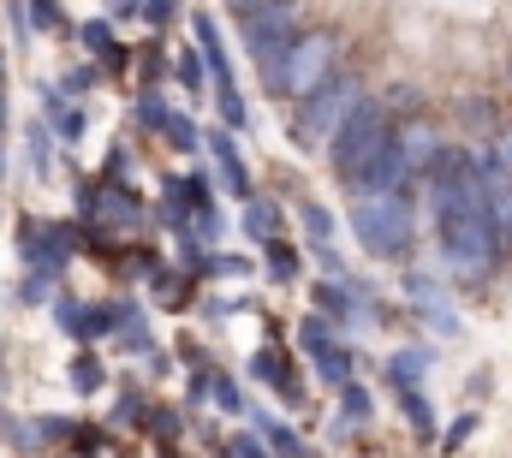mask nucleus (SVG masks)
<instances>
[{"label":"nucleus","instance_id":"obj_20","mask_svg":"<svg viewBox=\"0 0 512 458\" xmlns=\"http://www.w3.org/2000/svg\"><path fill=\"white\" fill-rule=\"evenodd\" d=\"M262 250H268V280H298V250H292V244L274 238V244H262Z\"/></svg>","mask_w":512,"mask_h":458},{"label":"nucleus","instance_id":"obj_16","mask_svg":"<svg viewBox=\"0 0 512 458\" xmlns=\"http://www.w3.org/2000/svg\"><path fill=\"white\" fill-rule=\"evenodd\" d=\"M298 227L310 232V244H316V250H322V244H328V238H334V215H328V209H322V203H298Z\"/></svg>","mask_w":512,"mask_h":458},{"label":"nucleus","instance_id":"obj_40","mask_svg":"<svg viewBox=\"0 0 512 458\" xmlns=\"http://www.w3.org/2000/svg\"><path fill=\"white\" fill-rule=\"evenodd\" d=\"M0 125H6V96H0Z\"/></svg>","mask_w":512,"mask_h":458},{"label":"nucleus","instance_id":"obj_10","mask_svg":"<svg viewBox=\"0 0 512 458\" xmlns=\"http://www.w3.org/2000/svg\"><path fill=\"white\" fill-rule=\"evenodd\" d=\"M399 149H405V161H411V173H429V161L441 155V137L423 125V119H411L405 131H399Z\"/></svg>","mask_w":512,"mask_h":458},{"label":"nucleus","instance_id":"obj_41","mask_svg":"<svg viewBox=\"0 0 512 458\" xmlns=\"http://www.w3.org/2000/svg\"><path fill=\"white\" fill-rule=\"evenodd\" d=\"M0 84H6V60H0Z\"/></svg>","mask_w":512,"mask_h":458},{"label":"nucleus","instance_id":"obj_32","mask_svg":"<svg viewBox=\"0 0 512 458\" xmlns=\"http://www.w3.org/2000/svg\"><path fill=\"white\" fill-rule=\"evenodd\" d=\"M471 429H477V417H471V411H465V417H453V429L441 435V447H447V453H459V447L471 441Z\"/></svg>","mask_w":512,"mask_h":458},{"label":"nucleus","instance_id":"obj_25","mask_svg":"<svg viewBox=\"0 0 512 458\" xmlns=\"http://www.w3.org/2000/svg\"><path fill=\"white\" fill-rule=\"evenodd\" d=\"M316 304H322L328 316H352V310H358V298H352L346 286H316Z\"/></svg>","mask_w":512,"mask_h":458},{"label":"nucleus","instance_id":"obj_9","mask_svg":"<svg viewBox=\"0 0 512 458\" xmlns=\"http://www.w3.org/2000/svg\"><path fill=\"white\" fill-rule=\"evenodd\" d=\"M251 375L262 381V387H274L286 405H298V399H304V387L292 381V363H286V351H256V357H251Z\"/></svg>","mask_w":512,"mask_h":458},{"label":"nucleus","instance_id":"obj_1","mask_svg":"<svg viewBox=\"0 0 512 458\" xmlns=\"http://www.w3.org/2000/svg\"><path fill=\"white\" fill-rule=\"evenodd\" d=\"M429 209H435V244L441 262L459 280H489L501 268V227L489 209V179H483V155L471 149H441L429 161Z\"/></svg>","mask_w":512,"mask_h":458},{"label":"nucleus","instance_id":"obj_30","mask_svg":"<svg viewBox=\"0 0 512 458\" xmlns=\"http://www.w3.org/2000/svg\"><path fill=\"white\" fill-rule=\"evenodd\" d=\"M209 393H215V405H221V411H233V417L245 411V393H239L227 375H209Z\"/></svg>","mask_w":512,"mask_h":458},{"label":"nucleus","instance_id":"obj_26","mask_svg":"<svg viewBox=\"0 0 512 458\" xmlns=\"http://www.w3.org/2000/svg\"><path fill=\"white\" fill-rule=\"evenodd\" d=\"M340 405H346V423H364V417L376 411V405H370V393H364L358 381H346V387H340Z\"/></svg>","mask_w":512,"mask_h":458},{"label":"nucleus","instance_id":"obj_17","mask_svg":"<svg viewBox=\"0 0 512 458\" xmlns=\"http://www.w3.org/2000/svg\"><path fill=\"white\" fill-rule=\"evenodd\" d=\"M423 369H429V351H399V357L387 363V381H393V387H417Z\"/></svg>","mask_w":512,"mask_h":458},{"label":"nucleus","instance_id":"obj_31","mask_svg":"<svg viewBox=\"0 0 512 458\" xmlns=\"http://www.w3.org/2000/svg\"><path fill=\"white\" fill-rule=\"evenodd\" d=\"M221 179H227V191H233V197H245V203L256 197V191H251V173H245V161H239V155H233V161H221Z\"/></svg>","mask_w":512,"mask_h":458},{"label":"nucleus","instance_id":"obj_29","mask_svg":"<svg viewBox=\"0 0 512 458\" xmlns=\"http://www.w3.org/2000/svg\"><path fill=\"white\" fill-rule=\"evenodd\" d=\"M30 167H36V173L54 167V137H48L42 125H30Z\"/></svg>","mask_w":512,"mask_h":458},{"label":"nucleus","instance_id":"obj_11","mask_svg":"<svg viewBox=\"0 0 512 458\" xmlns=\"http://www.w3.org/2000/svg\"><path fill=\"white\" fill-rule=\"evenodd\" d=\"M126 316H131V304H96V310L78 316V334L72 340H102L108 328H126Z\"/></svg>","mask_w":512,"mask_h":458},{"label":"nucleus","instance_id":"obj_35","mask_svg":"<svg viewBox=\"0 0 512 458\" xmlns=\"http://www.w3.org/2000/svg\"><path fill=\"white\" fill-rule=\"evenodd\" d=\"M173 12H179V6H173V0H143V18H149V24H167V18H173Z\"/></svg>","mask_w":512,"mask_h":458},{"label":"nucleus","instance_id":"obj_19","mask_svg":"<svg viewBox=\"0 0 512 458\" xmlns=\"http://www.w3.org/2000/svg\"><path fill=\"white\" fill-rule=\"evenodd\" d=\"M215 102H221V119H227L233 131L245 125V96H239V84H233V78H215Z\"/></svg>","mask_w":512,"mask_h":458},{"label":"nucleus","instance_id":"obj_36","mask_svg":"<svg viewBox=\"0 0 512 458\" xmlns=\"http://www.w3.org/2000/svg\"><path fill=\"white\" fill-rule=\"evenodd\" d=\"M90 84H96V66H78V72L66 78V90H90Z\"/></svg>","mask_w":512,"mask_h":458},{"label":"nucleus","instance_id":"obj_8","mask_svg":"<svg viewBox=\"0 0 512 458\" xmlns=\"http://www.w3.org/2000/svg\"><path fill=\"white\" fill-rule=\"evenodd\" d=\"M405 292H411V304L429 316V328H441V334H459V316L447 310V298H441V286H435L429 274H411V280H405Z\"/></svg>","mask_w":512,"mask_h":458},{"label":"nucleus","instance_id":"obj_3","mask_svg":"<svg viewBox=\"0 0 512 458\" xmlns=\"http://www.w3.org/2000/svg\"><path fill=\"white\" fill-rule=\"evenodd\" d=\"M358 102H364V78H358V72H328L316 90H304V96H298V114H292L298 149H328L334 131L352 119Z\"/></svg>","mask_w":512,"mask_h":458},{"label":"nucleus","instance_id":"obj_37","mask_svg":"<svg viewBox=\"0 0 512 458\" xmlns=\"http://www.w3.org/2000/svg\"><path fill=\"white\" fill-rule=\"evenodd\" d=\"M108 12L114 18H131V12H143V0H108Z\"/></svg>","mask_w":512,"mask_h":458},{"label":"nucleus","instance_id":"obj_4","mask_svg":"<svg viewBox=\"0 0 512 458\" xmlns=\"http://www.w3.org/2000/svg\"><path fill=\"white\" fill-rule=\"evenodd\" d=\"M352 232H358V244L376 256V262H405L411 256V203H405V191H358V203H352Z\"/></svg>","mask_w":512,"mask_h":458},{"label":"nucleus","instance_id":"obj_15","mask_svg":"<svg viewBox=\"0 0 512 458\" xmlns=\"http://www.w3.org/2000/svg\"><path fill=\"white\" fill-rule=\"evenodd\" d=\"M84 48H90V54H102L108 66H126V48L114 42V30H108L102 18H96V24H84Z\"/></svg>","mask_w":512,"mask_h":458},{"label":"nucleus","instance_id":"obj_34","mask_svg":"<svg viewBox=\"0 0 512 458\" xmlns=\"http://www.w3.org/2000/svg\"><path fill=\"white\" fill-rule=\"evenodd\" d=\"M149 423H155V435H167V441L179 435V411H149Z\"/></svg>","mask_w":512,"mask_h":458},{"label":"nucleus","instance_id":"obj_38","mask_svg":"<svg viewBox=\"0 0 512 458\" xmlns=\"http://www.w3.org/2000/svg\"><path fill=\"white\" fill-rule=\"evenodd\" d=\"M495 155H501V167H507V173H512V131H507V137H501V143H495Z\"/></svg>","mask_w":512,"mask_h":458},{"label":"nucleus","instance_id":"obj_27","mask_svg":"<svg viewBox=\"0 0 512 458\" xmlns=\"http://www.w3.org/2000/svg\"><path fill=\"white\" fill-rule=\"evenodd\" d=\"M298 340H304V351H310V357H316V351H322V345H334V322H322V316H310V322H304V328H298Z\"/></svg>","mask_w":512,"mask_h":458},{"label":"nucleus","instance_id":"obj_12","mask_svg":"<svg viewBox=\"0 0 512 458\" xmlns=\"http://www.w3.org/2000/svg\"><path fill=\"white\" fill-rule=\"evenodd\" d=\"M399 393V411L411 417V429H417V441H435V411H429V399L417 393V387H393Z\"/></svg>","mask_w":512,"mask_h":458},{"label":"nucleus","instance_id":"obj_13","mask_svg":"<svg viewBox=\"0 0 512 458\" xmlns=\"http://www.w3.org/2000/svg\"><path fill=\"white\" fill-rule=\"evenodd\" d=\"M316 375H322L328 387H346V381H352V351H346L340 340L322 345V351H316Z\"/></svg>","mask_w":512,"mask_h":458},{"label":"nucleus","instance_id":"obj_18","mask_svg":"<svg viewBox=\"0 0 512 458\" xmlns=\"http://www.w3.org/2000/svg\"><path fill=\"white\" fill-rule=\"evenodd\" d=\"M173 72H179V84H185V96H197V90H203V72H209V60H203V48H185V54L173 60Z\"/></svg>","mask_w":512,"mask_h":458},{"label":"nucleus","instance_id":"obj_14","mask_svg":"<svg viewBox=\"0 0 512 458\" xmlns=\"http://www.w3.org/2000/svg\"><path fill=\"white\" fill-rule=\"evenodd\" d=\"M245 232H251L256 244H274V232H280V209L262 203V197H251V209H245Z\"/></svg>","mask_w":512,"mask_h":458},{"label":"nucleus","instance_id":"obj_33","mask_svg":"<svg viewBox=\"0 0 512 458\" xmlns=\"http://www.w3.org/2000/svg\"><path fill=\"white\" fill-rule=\"evenodd\" d=\"M155 286H161V304H173V310L191 304V286H185V280H155Z\"/></svg>","mask_w":512,"mask_h":458},{"label":"nucleus","instance_id":"obj_39","mask_svg":"<svg viewBox=\"0 0 512 458\" xmlns=\"http://www.w3.org/2000/svg\"><path fill=\"white\" fill-rule=\"evenodd\" d=\"M0 179H6V149H0Z\"/></svg>","mask_w":512,"mask_h":458},{"label":"nucleus","instance_id":"obj_23","mask_svg":"<svg viewBox=\"0 0 512 458\" xmlns=\"http://www.w3.org/2000/svg\"><path fill=\"white\" fill-rule=\"evenodd\" d=\"M24 6V18L36 24V30H66V12L54 6V0H18Z\"/></svg>","mask_w":512,"mask_h":458},{"label":"nucleus","instance_id":"obj_21","mask_svg":"<svg viewBox=\"0 0 512 458\" xmlns=\"http://www.w3.org/2000/svg\"><path fill=\"white\" fill-rule=\"evenodd\" d=\"M256 429H262V441H268V453H304V441L286 429V423H274V417H256Z\"/></svg>","mask_w":512,"mask_h":458},{"label":"nucleus","instance_id":"obj_5","mask_svg":"<svg viewBox=\"0 0 512 458\" xmlns=\"http://www.w3.org/2000/svg\"><path fill=\"white\" fill-rule=\"evenodd\" d=\"M292 36H298V6L292 0H251L245 6V48H251L268 90H280V66H286Z\"/></svg>","mask_w":512,"mask_h":458},{"label":"nucleus","instance_id":"obj_2","mask_svg":"<svg viewBox=\"0 0 512 458\" xmlns=\"http://www.w3.org/2000/svg\"><path fill=\"white\" fill-rule=\"evenodd\" d=\"M393 137H399V131H393V114H387L382 102H370V96H364V102L352 108V119L334 131V143H328L334 173L358 191V185H364V173H370L387 149H393Z\"/></svg>","mask_w":512,"mask_h":458},{"label":"nucleus","instance_id":"obj_6","mask_svg":"<svg viewBox=\"0 0 512 458\" xmlns=\"http://www.w3.org/2000/svg\"><path fill=\"white\" fill-rule=\"evenodd\" d=\"M334 36L328 30H298L292 36V48H286V66H280V90L274 96H304V90H316L322 78H328V66H334Z\"/></svg>","mask_w":512,"mask_h":458},{"label":"nucleus","instance_id":"obj_24","mask_svg":"<svg viewBox=\"0 0 512 458\" xmlns=\"http://www.w3.org/2000/svg\"><path fill=\"white\" fill-rule=\"evenodd\" d=\"M167 108H161V96H155V90H143V96H137V125H143V131H167Z\"/></svg>","mask_w":512,"mask_h":458},{"label":"nucleus","instance_id":"obj_22","mask_svg":"<svg viewBox=\"0 0 512 458\" xmlns=\"http://www.w3.org/2000/svg\"><path fill=\"white\" fill-rule=\"evenodd\" d=\"M72 387H78V393H102V387H108V369H102L96 357H78V363H72Z\"/></svg>","mask_w":512,"mask_h":458},{"label":"nucleus","instance_id":"obj_7","mask_svg":"<svg viewBox=\"0 0 512 458\" xmlns=\"http://www.w3.org/2000/svg\"><path fill=\"white\" fill-rule=\"evenodd\" d=\"M78 209L96 232H131L137 227V197L126 185H84L78 191Z\"/></svg>","mask_w":512,"mask_h":458},{"label":"nucleus","instance_id":"obj_28","mask_svg":"<svg viewBox=\"0 0 512 458\" xmlns=\"http://www.w3.org/2000/svg\"><path fill=\"white\" fill-rule=\"evenodd\" d=\"M167 149H185V155H191V149H203L197 125H191V119H167Z\"/></svg>","mask_w":512,"mask_h":458}]
</instances>
